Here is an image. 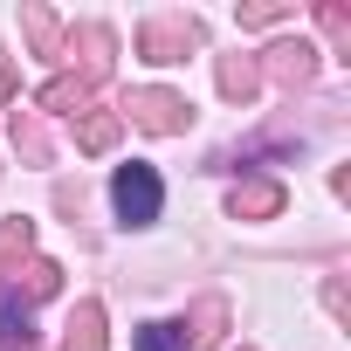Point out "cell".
<instances>
[{
    "label": "cell",
    "instance_id": "7a4b0ae2",
    "mask_svg": "<svg viewBox=\"0 0 351 351\" xmlns=\"http://www.w3.org/2000/svg\"><path fill=\"white\" fill-rule=\"evenodd\" d=\"M35 337V317H28V303L14 296V289H0V351H14V344H28Z\"/></svg>",
    "mask_w": 351,
    "mask_h": 351
},
{
    "label": "cell",
    "instance_id": "6da1fadb",
    "mask_svg": "<svg viewBox=\"0 0 351 351\" xmlns=\"http://www.w3.org/2000/svg\"><path fill=\"white\" fill-rule=\"evenodd\" d=\"M110 207H117V221L124 228H152L158 221V207H165V186H158V172L152 165H117L110 172Z\"/></svg>",
    "mask_w": 351,
    "mask_h": 351
},
{
    "label": "cell",
    "instance_id": "3957f363",
    "mask_svg": "<svg viewBox=\"0 0 351 351\" xmlns=\"http://www.w3.org/2000/svg\"><path fill=\"white\" fill-rule=\"evenodd\" d=\"M180 337H186V330H172V324H145V330L131 337V351H180Z\"/></svg>",
    "mask_w": 351,
    "mask_h": 351
}]
</instances>
